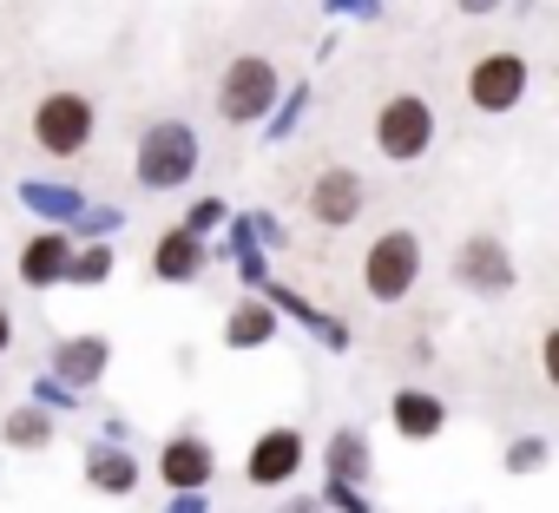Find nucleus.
I'll use <instances>...</instances> for the list:
<instances>
[{
	"instance_id": "nucleus-1",
	"label": "nucleus",
	"mask_w": 559,
	"mask_h": 513,
	"mask_svg": "<svg viewBox=\"0 0 559 513\" xmlns=\"http://www.w3.org/2000/svg\"><path fill=\"white\" fill-rule=\"evenodd\" d=\"M415 277H421V237L415 230H382L362 256V290L376 303H402L415 290Z\"/></svg>"
},
{
	"instance_id": "nucleus-2",
	"label": "nucleus",
	"mask_w": 559,
	"mask_h": 513,
	"mask_svg": "<svg viewBox=\"0 0 559 513\" xmlns=\"http://www.w3.org/2000/svg\"><path fill=\"white\" fill-rule=\"evenodd\" d=\"M376 145H382V158L415 165V158L435 145V106H428L421 93H395V99H382V112H376Z\"/></svg>"
},
{
	"instance_id": "nucleus-3",
	"label": "nucleus",
	"mask_w": 559,
	"mask_h": 513,
	"mask_svg": "<svg viewBox=\"0 0 559 513\" xmlns=\"http://www.w3.org/2000/svg\"><path fill=\"white\" fill-rule=\"evenodd\" d=\"M270 99H276V67H270L263 53H243V60L224 67V86H217L224 126H257V119L270 112Z\"/></svg>"
},
{
	"instance_id": "nucleus-4",
	"label": "nucleus",
	"mask_w": 559,
	"mask_h": 513,
	"mask_svg": "<svg viewBox=\"0 0 559 513\" xmlns=\"http://www.w3.org/2000/svg\"><path fill=\"white\" fill-rule=\"evenodd\" d=\"M191 171H198V139H191L185 126L158 119V126L139 139V184H152V191H178Z\"/></svg>"
},
{
	"instance_id": "nucleus-5",
	"label": "nucleus",
	"mask_w": 559,
	"mask_h": 513,
	"mask_svg": "<svg viewBox=\"0 0 559 513\" xmlns=\"http://www.w3.org/2000/svg\"><path fill=\"white\" fill-rule=\"evenodd\" d=\"M86 139H93V99L86 93H47L34 106V145L40 152L73 158V152H86Z\"/></svg>"
},
{
	"instance_id": "nucleus-6",
	"label": "nucleus",
	"mask_w": 559,
	"mask_h": 513,
	"mask_svg": "<svg viewBox=\"0 0 559 513\" xmlns=\"http://www.w3.org/2000/svg\"><path fill=\"white\" fill-rule=\"evenodd\" d=\"M467 99L480 106V112H513L520 99H526V60L520 53H480L474 60V73H467Z\"/></svg>"
},
{
	"instance_id": "nucleus-7",
	"label": "nucleus",
	"mask_w": 559,
	"mask_h": 513,
	"mask_svg": "<svg viewBox=\"0 0 559 513\" xmlns=\"http://www.w3.org/2000/svg\"><path fill=\"white\" fill-rule=\"evenodd\" d=\"M362 198H369V184H362L349 165H330V171H317V184H310V217H317L323 230H343V224L362 217Z\"/></svg>"
},
{
	"instance_id": "nucleus-8",
	"label": "nucleus",
	"mask_w": 559,
	"mask_h": 513,
	"mask_svg": "<svg viewBox=\"0 0 559 513\" xmlns=\"http://www.w3.org/2000/svg\"><path fill=\"white\" fill-rule=\"evenodd\" d=\"M454 277H461L467 290H480V297H500V290L513 284V256H507L493 237H467L461 256H454Z\"/></svg>"
},
{
	"instance_id": "nucleus-9",
	"label": "nucleus",
	"mask_w": 559,
	"mask_h": 513,
	"mask_svg": "<svg viewBox=\"0 0 559 513\" xmlns=\"http://www.w3.org/2000/svg\"><path fill=\"white\" fill-rule=\"evenodd\" d=\"M297 467H304V434H297V428H270V434L250 448V461H243V474H250L257 487H284Z\"/></svg>"
},
{
	"instance_id": "nucleus-10",
	"label": "nucleus",
	"mask_w": 559,
	"mask_h": 513,
	"mask_svg": "<svg viewBox=\"0 0 559 513\" xmlns=\"http://www.w3.org/2000/svg\"><path fill=\"white\" fill-rule=\"evenodd\" d=\"M152 271H158L165 284H191V277L204 271V243H198L191 230H171V237H158V243H152Z\"/></svg>"
},
{
	"instance_id": "nucleus-11",
	"label": "nucleus",
	"mask_w": 559,
	"mask_h": 513,
	"mask_svg": "<svg viewBox=\"0 0 559 513\" xmlns=\"http://www.w3.org/2000/svg\"><path fill=\"white\" fill-rule=\"evenodd\" d=\"M158 474H165V487H204V480H211V448H204L198 434H178V441L158 454Z\"/></svg>"
},
{
	"instance_id": "nucleus-12",
	"label": "nucleus",
	"mask_w": 559,
	"mask_h": 513,
	"mask_svg": "<svg viewBox=\"0 0 559 513\" xmlns=\"http://www.w3.org/2000/svg\"><path fill=\"white\" fill-rule=\"evenodd\" d=\"M441 421H448V408H441L435 395H415V389H408V395H395V428H402L408 441H435V434H441Z\"/></svg>"
},
{
	"instance_id": "nucleus-13",
	"label": "nucleus",
	"mask_w": 559,
	"mask_h": 513,
	"mask_svg": "<svg viewBox=\"0 0 559 513\" xmlns=\"http://www.w3.org/2000/svg\"><path fill=\"white\" fill-rule=\"evenodd\" d=\"M21 277H27L34 290H47L53 277H67V243H60V237H34V243L21 250Z\"/></svg>"
},
{
	"instance_id": "nucleus-14",
	"label": "nucleus",
	"mask_w": 559,
	"mask_h": 513,
	"mask_svg": "<svg viewBox=\"0 0 559 513\" xmlns=\"http://www.w3.org/2000/svg\"><path fill=\"white\" fill-rule=\"evenodd\" d=\"M270 330H276V323H270V310H257V303H243V310L230 317V343H237V349L270 343Z\"/></svg>"
},
{
	"instance_id": "nucleus-15",
	"label": "nucleus",
	"mask_w": 559,
	"mask_h": 513,
	"mask_svg": "<svg viewBox=\"0 0 559 513\" xmlns=\"http://www.w3.org/2000/svg\"><path fill=\"white\" fill-rule=\"evenodd\" d=\"M330 467H336L343 480H362V474H369V454H362V441H356V434H336V448H330Z\"/></svg>"
},
{
	"instance_id": "nucleus-16",
	"label": "nucleus",
	"mask_w": 559,
	"mask_h": 513,
	"mask_svg": "<svg viewBox=\"0 0 559 513\" xmlns=\"http://www.w3.org/2000/svg\"><path fill=\"white\" fill-rule=\"evenodd\" d=\"M93 480H99L106 493H126V480H132V467H126L119 454H93Z\"/></svg>"
},
{
	"instance_id": "nucleus-17",
	"label": "nucleus",
	"mask_w": 559,
	"mask_h": 513,
	"mask_svg": "<svg viewBox=\"0 0 559 513\" xmlns=\"http://www.w3.org/2000/svg\"><path fill=\"white\" fill-rule=\"evenodd\" d=\"M67 277H73V284H99V277H112V250H86L80 264H67Z\"/></svg>"
},
{
	"instance_id": "nucleus-18",
	"label": "nucleus",
	"mask_w": 559,
	"mask_h": 513,
	"mask_svg": "<svg viewBox=\"0 0 559 513\" xmlns=\"http://www.w3.org/2000/svg\"><path fill=\"white\" fill-rule=\"evenodd\" d=\"M60 362H67V369H73V375H93V369H99V362H106V343H80V349H67V356H60Z\"/></svg>"
},
{
	"instance_id": "nucleus-19",
	"label": "nucleus",
	"mask_w": 559,
	"mask_h": 513,
	"mask_svg": "<svg viewBox=\"0 0 559 513\" xmlns=\"http://www.w3.org/2000/svg\"><path fill=\"white\" fill-rule=\"evenodd\" d=\"M539 369H546V382L559 389V323L546 330V343H539Z\"/></svg>"
},
{
	"instance_id": "nucleus-20",
	"label": "nucleus",
	"mask_w": 559,
	"mask_h": 513,
	"mask_svg": "<svg viewBox=\"0 0 559 513\" xmlns=\"http://www.w3.org/2000/svg\"><path fill=\"white\" fill-rule=\"evenodd\" d=\"M14 441H21V448H40V441H47L40 415H21V421H14Z\"/></svg>"
},
{
	"instance_id": "nucleus-21",
	"label": "nucleus",
	"mask_w": 559,
	"mask_h": 513,
	"mask_svg": "<svg viewBox=\"0 0 559 513\" xmlns=\"http://www.w3.org/2000/svg\"><path fill=\"white\" fill-rule=\"evenodd\" d=\"M8 336H14V323H8V310H0V349H8Z\"/></svg>"
}]
</instances>
